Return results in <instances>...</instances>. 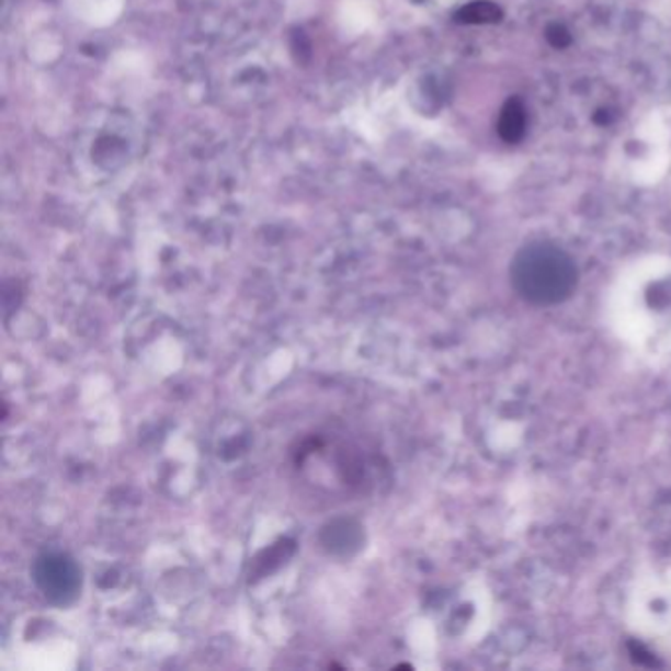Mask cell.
<instances>
[{"label":"cell","instance_id":"cell-1","mask_svg":"<svg viewBox=\"0 0 671 671\" xmlns=\"http://www.w3.org/2000/svg\"><path fill=\"white\" fill-rule=\"evenodd\" d=\"M512 286L532 306L566 302L577 288V266L566 250L549 242H532L512 260Z\"/></svg>","mask_w":671,"mask_h":671},{"label":"cell","instance_id":"cell-2","mask_svg":"<svg viewBox=\"0 0 671 671\" xmlns=\"http://www.w3.org/2000/svg\"><path fill=\"white\" fill-rule=\"evenodd\" d=\"M34 579L44 596L56 604L76 601L81 589V571L71 557L44 554L34 564Z\"/></svg>","mask_w":671,"mask_h":671},{"label":"cell","instance_id":"cell-3","mask_svg":"<svg viewBox=\"0 0 671 671\" xmlns=\"http://www.w3.org/2000/svg\"><path fill=\"white\" fill-rule=\"evenodd\" d=\"M527 109L520 96H510L500 109L497 130L507 145H519L526 135Z\"/></svg>","mask_w":671,"mask_h":671},{"label":"cell","instance_id":"cell-4","mask_svg":"<svg viewBox=\"0 0 671 671\" xmlns=\"http://www.w3.org/2000/svg\"><path fill=\"white\" fill-rule=\"evenodd\" d=\"M455 19L460 24H499L500 20L504 19V12L499 4L490 2V0H475L469 2L467 7L455 14Z\"/></svg>","mask_w":671,"mask_h":671},{"label":"cell","instance_id":"cell-5","mask_svg":"<svg viewBox=\"0 0 671 671\" xmlns=\"http://www.w3.org/2000/svg\"><path fill=\"white\" fill-rule=\"evenodd\" d=\"M546 39L549 42V46H554L556 49H566L571 46L573 36H571V32L564 24L551 22L546 29Z\"/></svg>","mask_w":671,"mask_h":671}]
</instances>
